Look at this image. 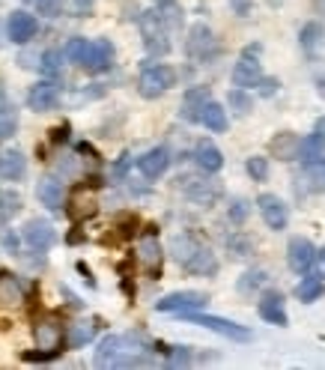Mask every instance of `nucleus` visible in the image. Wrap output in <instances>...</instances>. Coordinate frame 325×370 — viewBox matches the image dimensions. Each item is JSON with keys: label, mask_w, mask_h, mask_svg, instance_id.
<instances>
[{"label": "nucleus", "mask_w": 325, "mask_h": 370, "mask_svg": "<svg viewBox=\"0 0 325 370\" xmlns=\"http://www.w3.org/2000/svg\"><path fill=\"white\" fill-rule=\"evenodd\" d=\"M138 260H140V266L147 269L152 278L161 275L164 254H161V245H159V239H155V233H147V236L140 239V245H138Z\"/></svg>", "instance_id": "obj_11"}, {"label": "nucleus", "mask_w": 325, "mask_h": 370, "mask_svg": "<svg viewBox=\"0 0 325 370\" xmlns=\"http://www.w3.org/2000/svg\"><path fill=\"white\" fill-rule=\"evenodd\" d=\"M36 30H39L36 15L24 13V9H18V13H13V15H9V21H6V33H9V39H13L15 45L30 42L33 36H36Z\"/></svg>", "instance_id": "obj_10"}, {"label": "nucleus", "mask_w": 325, "mask_h": 370, "mask_svg": "<svg viewBox=\"0 0 325 370\" xmlns=\"http://www.w3.org/2000/svg\"><path fill=\"white\" fill-rule=\"evenodd\" d=\"M209 102V90L206 87H194L185 93V102H182V117L188 122H200V111H203V105Z\"/></svg>", "instance_id": "obj_24"}, {"label": "nucleus", "mask_w": 325, "mask_h": 370, "mask_svg": "<svg viewBox=\"0 0 325 370\" xmlns=\"http://www.w3.org/2000/svg\"><path fill=\"white\" fill-rule=\"evenodd\" d=\"M200 122L212 131H227V111L218 102H206L203 111H200Z\"/></svg>", "instance_id": "obj_26"}, {"label": "nucleus", "mask_w": 325, "mask_h": 370, "mask_svg": "<svg viewBox=\"0 0 325 370\" xmlns=\"http://www.w3.org/2000/svg\"><path fill=\"white\" fill-rule=\"evenodd\" d=\"M173 84H176V72L171 66H150V69L140 72V96L147 99H159Z\"/></svg>", "instance_id": "obj_5"}, {"label": "nucleus", "mask_w": 325, "mask_h": 370, "mask_svg": "<svg viewBox=\"0 0 325 370\" xmlns=\"http://www.w3.org/2000/svg\"><path fill=\"white\" fill-rule=\"evenodd\" d=\"M266 284V272L263 269H254V272H245L242 281H239V293H254V290H260Z\"/></svg>", "instance_id": "obj_32"}, {"label": "nucleus", "mask_w": 325, "mask_h": 370, "mask_svg": "<svg viewBox=\"0 0 325 370\" xmlns=\"http://www.w3.org/2000/svg\"><path fill=\"white\" fill-rule=\"evenodd\" d=\"M21 209V197L18 194H13V192H3V194H0V218H13L15 215V212Z\"/></svg>", "instance_id": "obj_34"}, {"label": "nucleus", "mask_w": 325, "mask_h": 370, "mask_svg": "<svg viewBox=\"0 0 325 370\" xmlns=\"http://www.w3.org/2000/svg\"><path fill=\"white\" fill-rule=\"evenodd\" d=\"M75 6L81 9V13H89V9H93V0H75Z\"/></svg>", "instance_id": "obj_46"}, {"label": "nucleus", "mask_w": 325, "mask_h": 370, "mask_svg": "<svg viewBox=\"0 0 325 370\" xmlns=\"http://www.w3.org/2000/svg\"><path fill=\"white\" fill-rule=\"evenodd\" d=\"M188 362H192V350H188V346H173L171 355H167V364H171V367L188 364Z\"/></svg>", "instance_id": "obj_39"}, {"label": "nucleus", "mask_w": 325, "mask_h": 370, "mask_svg": "<svg viewBox=\"0 0 325 370\" xmlns=\"http://www.w3.org/2000/svg\"><path fill=\"white\" fill-rule=\"evenodd\" d=\"M296 293H298V299H301V301H313V299H317V296L322 293V278H319L317 272L308 275V278H301Z\"/></svg>", "instance_id": "obj_28"}, {"label": "nucleus", "mask_w": 325, "mask_h": 370, "mask_svg": "<svg viewBox=\"0 0 325 370\" xmlns=\"http://www.w3.org/2000/svg\"><path fill=\"white\" fill-rule=\"evenodd\" d=\"M24 242L30 245V248H36V251H45V248H51L54 242H57V233H54V227L48 221H42V218H33L27 221V227H24Z\"/></svg>", "instance_id": "obj_12"}, {"label": "nucleus", "mask_w": 325, "mask_h": 370, "mask_svg": "<svg viewBox=\"0 0 325 370\" xmlns=\"http://www.w3.org/2000/svg\"><path fill=\"white\" fill-rule=\"evenodd\" d=\"M308 167H310V171H308L310 188H313V192H325V159L313 162V164H308Z\"/></svg>", "instance_id": "obj_35"}, {"label": "nucleus", "mask_w": 325, "mask_h": 370, "mask_svg": "<svg viewBox=\"0 0 325 370\" xmlns=\"http://www.w3.org/2000/svg\"><path fill=\"white\" fill-rule=\"evenodd\" d=\"M15 129H18V111L13 105H3L0 108V141L13 138Z\"/></svg>", "instance_id": "obj_29"}, {"label": "nucleus", "mask_w": 325, "mask_h": 370, "mask_svg": "<svg viewBox=\"0 0 325 370\" xmlns=\"http://www.w3.org/2000/svg\"><path fill=\"white\" fill-rule=\"evenodd\" d=\"M39 69L45 78H57L60 69H63V54L57 48H51V51H45L42 54V63H39Z\"/></svg>", "instance_id": "obj_30"}, {"label": "nucleus", "mask_w": 325, "mask_h": 370, "mask_svg": "<svg viewBox=\"0 0 325 370\" xmlns=\"http://www.w3.org/2000/svg\"><path fill=\"white\" fill-rule=\"evenodd\" d=\"M248 173L251 179H257V183H266V176H268V159H263V155H254V159H248Z\"/></svg>", "instance_id": "obj_37"}, {"label": "nucleus", "mask_w": 325, "mask_h": 370, "mask_svg": "<svg viewBox=\"0 0 325 370\" xmlns=\"http://www.w3.org/2000/svg\"><path fill=\"white\" fill-rule=\"evenodd\" d=\"M33 341H36V353H24L27 362H45V358L60 355L66 343V326L54 317H45L33 329Z\"/></svg>", "instance_id": "obj_2"}, {"label": "nucleus", "mask_w": 325, "mask_h": 370, "mask_svg": "<svg viewBox=\"0 0 325 370\" xmlns=\"http://www.w3.org/2000/svg\"><path fill=\"white\" fill-rule=\"evenodd\" d=\"M227 248L236 254V257H245V254H251V239H245V236H230V239H227Z\"/></svg>", "instance_id": "obj_40"}, {"label": "nucleus", "mask_w": 325, "mask_h": 370, "mask_svg": "<svg viewBox=\"0 0 325 370\" xmlns=\"http://www.w3.org/2000/svg\"><path fill=\"white\" fill-rule=\"evenodd\" d=\"M260 78H263V66H260L257 57H251V54H245V57L236 63V69H233V84H236L239 90L257 87Z\"/></svg>", "instance_id": "obj_15"}, {"label": "nucleus", "mask_w": 325, "mask_h": 370, "mask_svg": "<svg viewBox=\"0 0 325 370\" xmlns=\"http://www.w3.org/2000/svg\"><path fill=\"white\" fill-rule=\"evenodd\" d=\"M21 301H24V287L18 284V278L0 272V308H18Z\"/></svg>", "instance_id": "obj_19"}, {"label": "nucleus", "mask_w": 325, "mask_h": 370, "mask_svg": "<svg viewBox=\"0 0 325 370\" xmlns=\"http://www.w3.org/2000/svg\"><path fill=\"white\" fill-rule=\"evenodd\" d=\"M57 102H60V87L51 81V78H45V81H39V84H33L30 87V93H27V105L33 108V111H51V108H57Z\"/></svg>", "instance_id": "obj_9"}, {"label": "nucleus", "mask_w": 325, "mask_h": 370, "mask_svg": "<svg viewBox=\"0 0 325 370\" xmlns=\"http://www.w3.org/2000/svg\"><path fill=\"white\" fill-rule=\"evenodd\" d=\"M227 102L233 105V111H236L239 117H248L251 114V96L245 93V90H230V96H227Z\"/></svg>", "instance_id": "obj_31"}, {"label": "nucleus", "mask_w": 325, "mask_h": 370, "mask_svg": "<svg viewBox=\"0 0 325 370\" xmlns=\"http://www.w3.org/2000/svg\"><path fill=\"white\" fill-rule=\"evenodd\" d=\"M27 171V159L21 155L18 150H6L0 152V176L9 179V183H15V179H21Z\"/></svg>", "instance_id": "obj_21"}, {"label": "nucleus", "mask_w": 325, "mask_h": 370, "mask_svg": "<svg viewBox=\"0 0 325 370\" xmlns=\"http://www.w3.org/2000/svg\"><path fill=\"white\" fill-rule=\"evenodd\" d=\"M140 33H143V45H147L150 54H167L171 51V39H167V27L164 21L159 18V13L155 9H150V13L140 15Z\"/></svg>", "instance_id": "obj_3"}, {"label": "nucleus", "mask_w": 325, "mask_h": 370, "mask_svg": "<svg viewBox=\"0 0 325 370\" xmlns=\"http://www.w3.org/2000/svg\"><path fill=\"white\" fill-rule=\"evenodd\" d=\"M182 317L188 322H194V326H203V329H212V332H218L224 334V338H230V341H248L251 338V332L239 326V322H233V320H224V317H212V313H194V311H185Z\"/></svg>", "instance_id": "obj_4"}, {"label": "nucleus", "mask_w": 325, "mask_h": 370, "mask_svg": "<svg viewBox=\"0 0 325 370\" xmlns=\"http://www.w3.org/2000/svg\"><path fill=\"white\" fill-rule=\"evenodd\" d=\"M248 212H251V206L245 204V200H236V204H233V209H230V221L233 224H242L245 218H248Z\"/></svg>", "instance_id": "obj_42"}, {"label": "nucleus", "mask_w": 325, "mask_h": 370, "mask_svg": "<svg viewBox=\"0 0 325 370\" xmlns=\"http://www.w3.org/2000/svg\"><path fill=\"white\" fill-rule=\"evenodd\" d=\"M36 197L42 200V206H48L51 212H57L63 206V183L54 176H45L36 185Z\"/></svg>", "instance_id": "obj_20"}, {"label": "nucleus", "mask_w": 325, "mask_h": 370, "mask_svg": "<svg viewBox=\"0 0 325 370\" xmlns=\"http://www.w3.org/2000/svg\"><path fill=\"white\" fill-rule=\"evenodd\" d=\"M93 334H96V326L93 322H81V326H75L72 334H69V346H84L93 341Z\"/></svg>", "instance_id": "obj_33"}, {"label": "nucleus", "mask_w": 325, "mask_h": 370, "mask_svg": "<svg viewBox=\"0 0 325 370\" xmlns=\"http://www.w3.org/2000/svg\"><path fill=\"white\" fill-rule=\"evenodd\" d=\"M194 162H197L200 171H206V173H218L221 167H224V155H221V150H218L212 141H200V143H197V150H194Z\"/></svg>", "instance_id": "obj_17"}, {"label": "nucleus", "mask_w": 325, "mask_h": 370, "mask_svg": "<svg viewBox=\"0 0 325 370\" xmlns=\"http://www.w3.org/2000/svg\"><path fill=\"white\" fill-rule=\"evenodd\" d=\"M325 155V134L317 131V134H308L305 141H298V152H296V159H301L305 164H313V162H319Z\"/></svg>", "instance_id": "obj_22"}, {"label": "nucleus", "mask_w": 325, "mask_h": 370, "mask_svg": "<svg viewBox=\"0 0 325 370\" xmlns=\"http://www.w3.org/2000/svg\"><path fill=\"white\" fill-rule=\"evenodd\" d=\"M33 3H36L39 15H48V18L63 15V0H33Z\"/></svg>", "instance_id": "obj_38"}, {"label": "nucleus", "mask_w": 325, "mask_h": 370, "mask_svg": "<svg viewBox=\"0 0 325 370\" xmlns=\"http://www.w3.org/2000/svg\"><path fill=\"white\" fill-rule=\"evenodd\" d=\"M155 13L164 21V27H171V30L182 27V6L176 0H155Z\"/></svg>", "instance_id": "obj_27"}, {"label": "nucleus", "mask_w": 325, "mask_h": 370, "mask_svg": "<svg viewBox=\"0 0 325 370\" xmlns=\"http://www.w3.org/2000/svg\"><path fill=\"white\" fill-rule=\"evenodd\" d=\"M260 317L272 326H287V308H284V296L281 293H266L260 301Z\"/></svg>", "instance_id": "obj_18"}, {"label": "nucleus", "mask_w": 325, "mask_h": 370, "mask_svg": "<svg viewBox=\"0 0 325 370\" xmlns=\"http://www.w3.org/2000/svg\"><path fill=\"white\" fill-rule=\"evenodd\" d=\"M96 209H99V200H96V192H93V185H78L72 197H69V218L72 221H84L89 215H96Z\"/></svg>", "instance_id": "obj_8"}, {"label": "nucleus", "mask_w": 325, "mask_h": 370, "mask_svg": "<svg viewBox=\"0 0 325 370\" xmlns=\"http://www.w3.org/2000/svg\"><path fill=\"white\" fill-rule=\"evenodd\" d=\"M257 87H260V96H275L277 93V87H281V84H277V78H260V81H257Z\"/></svg>", "instance_id": "obj_43"}, {"label": "nucleus", "mask_w": 325, "mask_h": 370, "mask_svg": "<svg viewBox=\"0 0 325 370\" xmlns=\"http://www.w3.org/2000/svg\"><path fill=\"white\" fill-rule=\"evenodd\" d=\"M272 152H275V159H281V162H293L296 159V152H298V138L293 131H281V134H275V141H272Z\"/></svg>", "instance_id": "obj_25"}, {"label": "nucleus", "mask_w": 325, "mask_h": 370, "mask_svg": "<svg viewBox=\"0 0 325 370\" xmlns=\"http://www.w3.org/2000/svg\"><path fill=\"white\" fill-rule=\"evenodd\" d=\"M171 251L176 257V263L185 266L188 272H194V275H215L218 272L215 254H212L206 245H200L192 236V233H182V236H176L173 245H171Z\"/></svg>", "instance_id": "obj_1"}, {"label": "nucleus", "mask_w": 325, "mask_h": 370, "mask_svg": "<svg viewBox=\"0 0 325 370\" xmlns=\"http://www.w3.org/2000/svg\"><path fill=\"white\" fill-rule=\"evenodd\" d=\"M206 305L203 293H194V290H182V293H171L161 301H155V311L161 313H185V311H197Z\"/></svg>", "instance_id": "obj_6"}, {"label": "nucleus", "mask_w": 325, "mask_h": 370, "mask_svg": "<svg viewBox=\"0 0 325 370\" xmlns=\"http://www.w3.org/2000/svg\"><path fill=\"white\" fill-rule=\"evenodd\" d=\"M167 164H171V150L167 147H155V150H150L147 155H140L138 159L140 173L147 179H159L167 171Z\"/></svg>", "instance_id": "obj_16"}, {"label": "nucleus", "mask_w": 325, "mask_h": 370, "mask_svg": "<svg viewBox=\"0 0 325 370\" xmlns=\"http://www.w3.org/2000/svg\"><path fill=\"white\" fill-rule=\"evenodd\" d=\"M317 39H319V24H308L305 30H301V45H305L308 51L317 45Z\"/></svg>", "instance_id": "obj_41"}, {"label": "nucleus", "mask_w": 325, "mask_h": 370, "mask_svg": "<svg viewBox=\"0 0 325 370\" xmlns=\"http://www.w3.org/2000/svg\"><path fill=\"white\" fill-rule=\"evenodd\" d=\"M313 266H317V275H319L322 281H325V248L313 254Z\"/></svg>", "instance_id": "obj_44"}, {"label": "nucleus", "mask_w": 325, "mask_h": 370, "mask_svg": "<svg viewBox=\"0 0 325 370\" xmlns=\"http://www.w3.org/2000/svg\"><path fill=\"white\" fill-rule=\"evenodd\" d=\"M313 254H317V248L308 242V239H301V236H296V239H289V248H287V260H289V266H293V272H310V266H313Z\"/></svg>", "instance_id": "obj_14"}, {"label": "nucleus", "mask_w": 325, "mask_h": 370, "mask_svg": "<svg viewBox=\"0 0 325 370\" xmlns=\"http://www.w3.org/2000/svg\"><path fill=\"white\" fill-rule=\"evenodd\" d=\"M257 206H260V215H263V221L272 230H284L287 227V206H284L281 197L260 194V197H257Z\"/></svg>", "instance_id": "obj_13"}, {"label": "nucleus", "mask_w": 325, "mask_h": 370, "mask_svg": "<svg viewBox=\"0 0 325 370\" xmlns=\"http://www.w3.org/2000/svg\"><path fill=\"white\" fill-rule=\"evenodd\" d=\"M212 48H215V42H212V30L203 27V24H194L192 27V36H188V54L203 60Z\"/></svg>", "instance_id": "obj_23"}, {"label": "nucleus", "mask_w": 325, "mask_h": 370, "mask_svg": "<svg viewBox=\"0 0 325 370\" xmlns=\"http://www.w3.org/2000/svg\"><path fill=\"white\" fill-rule=\"evenodd\" d=\"M110 63H114V45H110L108 39H99V42H89V45H87V54H84L81 66H84L89 75L108 72Z\"/></svg>", "instance_id": "obj_7"}, {"label": "nucleus", "mask_w": 325, "mask_h": 370, "mask_svg": "<svg viewBox=\"0 0 325 370\" xmlns=\"http://www.w3.org/2000/svg\"><path fill=\"white\" fill-rule=\"evenodd\" d=\"M3 248H6L9 254H15V251H18V239H15V233H6V236H3Z\"/></svg>", "instance_id": "obj_45"}, {"label": "nucleus", "mask_w": 325, "mask_h": 370, "mask_svg": "<svg viewBox=\"0 0 325 370\" xmlns=\"http://www.w3.org/2000/svg\"><path fill=\"white\" fill-rule=\"evenodd\" d=\"M317 131H322V134H325V120H319V122H317Z\"/></svg>", "instance_id": "obj_47"}, {"label": "nucleus", "mask_w": 325, "mask_h": 370, "mask_svg": "<svg viewBox=\"0 0 325 370\" xmlns=\"http://www.w3.org/2000/svg\"><path fill=\"white\" fill-rule=\"evenodd\" d=\"M87 39H81V36H75V39H69V45H66V51H63V57H69L72 63H81L84 60V54H87Z\"/></svg>", "instance_id": "obj_36"}]
</instances>
